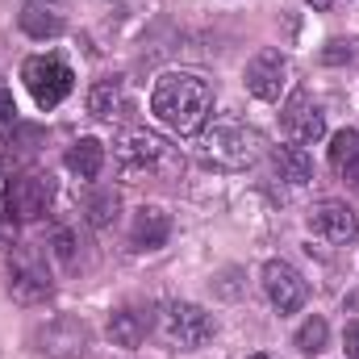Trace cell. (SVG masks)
Listing matches in <instances>:
<instances>
[{
    "label": "cell",
    "mask_w": 359,
    "mask_h": 359,
    "mask_svg": "<svg viewBox=\"0 0 359 359\" xmlns=\"http://www.w3.org/2000/svg\"><path fill=\"white\" fill-rule=\"evenodd\" d=\"M326 334H330V326H326L322 318H309V322L297 330V347H301L305 355H318V351L326 347Z\"/></svg>",
    "instance_id": "19"
},
{
    "label": "cell",
    "mask_w": 359,
    "mask_h": 359,
    "mask_svg": "<svg viewBox=\"0 0 359 359\" xmlns=\"http://www.w3.org/2000/svg\"><path fill=\"white\" fill-rule=\"evenodd\" d=\"M309 230H313L318 238L343 247V243H351V238L359 234V222L343 201H318V205L309 209Z\"/></svg>",
    "instance_id": "10"
},
{
    "label": "cell",
    "mask_w": 359,
    "mask_h": 359,
    "mask_svg": "<svg viewBox=\"0 0 359 359\" xmlns=\"http://www.w3.org/2000/svg\"><path fill=\"white\" fill-rule=\"evenodd\" d=\"M50 196H55L50 180L38 176V172H29V176H17L13 184H8L4 205H8V217H17V222H38V217L46 213Z\"/></svg>",
    "instance_id": "9"
},
{
    "label": "cell",
    "mask_w": 359,
    "mask_h": 359,
    "mask_svg": "<svg viewBox=\"0 0 359 359\" xmlns=\"http://www.w3.org/2000/svg\"><path fill=\"white\" fill-rule=\"evenodd\" d=\"M264 292H268V301L280 313H297L305 305V297H309V284L292 264L271 259V264H264Z\"/></svg>",
    "instance_id": "7"
},
{
    "label": "cell",
    "mask_w": 359,
    "mask_h": 359,
    "mask_svg": "<svg viewBox=\"0 0 359 359\" xmlns=\"http://www.w3.org/2000/svg\"><path fill=\"white\" fill-rule=\"evenodd\" d=\"M151 113L176 134H201L213 113V84L196 72H168L155 80Z\"/></svg>",
    "instance_id": "1"
},
{
    "label": "cell",
    "mask_w": 359,
    "mask_h": 359,
    "mask_svg": "<svg viewBox=\"0 0 359 359\" xmlns=\"http://www.w3.org/2000/svg\"><path fill=\"white\" fill-rule=\"evenodd\" d=\"M355 151H359V130H339V134L330 138V168L339 172Z\"/></svg>",
    "instance_id": "20"
},
{
    "label": "cell",
    "mask_w": 359,
    "mask_h": 359,
    "mask_svg": "<svg viewBox=\"0 0 359 359\" xmlns=\"http://www.w3.org/2000/svg\"><path fill=\"white\" fill-rule=\"evenodd\" d=\"M121 109V80H96L88 92V113L92 117H117Z\"/></svg>",
    "instance_id": "18"
},
{
    "label": "cell",
    "mask_w": 359,
    "mask_h": 359,
    "mask_svg": "<svg viewBox=\"0 0 359 359\" xmlns=\"http://www.w3.org/2000/svg\"><path fill=\"white\" fill-rule=\"evenodd\" d=\"M21 80H25L29 96L38 100V109H55V104H63V100L72 96V88H76L72 67H67V63H59V59H50V55L25 59Z\"/></svg>",
    "instance_id": "3"
},
{
    "label": "cell",
    "mask_w": 359,
    "mask_h": 359,
    "mask_svg": "<svg viewBox=\"0 0 359 359\" xmlns=\"http://www.w3.org/2000/svg\"><path fill=\"white\" fill-rule=\"evenodd\" d=\"M13 130H17V100L8 88H0V134H13Z\"/></svg>",
    "instance_id": "22"
},
{
    "label": "cell",
    "mask_w": 359,
    "mask_h": 359,
    "mask_svg": "<svg viewBox=\"0 0 359 359\" xmlns=\"http://www.w3.org/2000/svg\"><path fill=\"white\" fill-rule=\"evenodd\" d=\"M55 255H59V259H72V234H67V230L55 234Z\"/></svg>",
    "instance_id": "25"
},
{
    "label": "cell",
    "mask_w": 359,
    "mask_h": 359,
    "mask_svg": "<svg viewBox=\"0 0 359 359\" xmlns=\"http://www.w3.org/2000/svg\"><path fill=\"white\" fill-rule=\"evenodd\" d=\"M113 217H117V192L104 188V192H96L88 201V222L92 226H109Z\"/></svg>",
    "instance_id": "21"
},
{
    "label": "cell",
    "mask_w": 359,
    "mask_h": 359,
    "mask_svg": "<svg viewBox=\"0 0 359 359\" xmlns=\"http://www.w3.org/2000/svg\"><path fill=\"white\" fill-rule=\"evenodd\" d=\"M168 234H172V217H168L159 205H142V209L134 213L130 243H134L138 251H159V247L168 243Z\"/></svg>",
    "instance_id": "13"
},
{
    "label": "cell",
    "mask_w": 359,
    "mask_h": 359,
    "mask_svg": "<svg viewBox=\"0 0 359 359\" xmlns=\"http://www.w3.org/2000/svg\"><path fill=\"white\" fill-rule=\"evenodd\" d=\"M50 271L42 268V259L38 255H29V251H17L13 259H8V292H13V301H21V305H38V301H46L50 297Z\"/></svg>",
    "instance_id": "6"
},
{
    "label": "cell",
    "mask_w": 359,
    "mask_h": 359,
    "mask_svg": "<svg viewBox=\"0 0 359 359\" xmlns=\"http://www.w3.org/2000/svg\"><path fill=\"white\" fill-rule=\"evenodd\" d=\"M67 168L80 180H96L100 168H104V147H100L96 138H80V142L67 151Z\"/></svg>",
    "instance_id": "17"
},
{
    "label": "cell",
    "mask_w": 359,
    "mask_h": 359,
    "mask_svg": "<svg viewBox=\"0 0 359 359\" xmlns=\"http://www.w3.org/2000/svg\"><path fill=\"white\" fill-rule=\"evenodd\" d=\"M251 359H268V355H251Z\"/></svg>",
    "instance_id": "27"
},
{
    "label": "cell",
    "mask_w": 359,
    "mask_h": 359,
    "mask_svg": "<svg viewBox=\"0 0 359 359\" xmlns=\"http://www.w3.org/2000/svg\"><path fill=\"white\" fill-rule=\"evenodd\" d=\"M288 80H292V63L280 50H259L247 63V92L255 100H280L284 88H288Z\"/></svg>",
    "instance_id": "5"
},
{
    "label": "cell",
    "mask_w": 359,
    "mask_h": 359,
    "mask_svg": "<svg viewBox=\"0 0 359 359\" xmlns=\"http://www.w3.org/2000/svg\"><path fill=\"white\" fill-rule=\"evenodd\" d=\"M284 134L297 147H309V142L326 138V113L318 109V100L309 92H292L288 96V104H284Z\"/></svg>",
    "instance_id": "8"
},
{
    "label": "cell",
    "mask_w": 359,
    "mask_h": 359,
    "mask_svg": "<svg viewBox=\"0 0 359 359\" xmlns=\"http://www.w3.org/2000/svg\"><path fill=\"white\" fill-rule=\"evenodd\" d=\"M276 172L280 180H288V184H309L313 180V159L305 155V147H297V142H288V147H276Z\"/></svg>",
    "instance_id": "15"
},
{
    "label": "cell",
    "mask_w": 359,
    "mask_h": 359,
    "mask_svg": "<svg viewBox=\"0 0 359 359\" xmlns=\"http://www.w3.org/2000/svg\"><path fill=\"white\" fill-rule=\"evenodd\" d=\"M313 8H334V4H343V0H309Z\"/></svg>",
    "instance_id": "26"
},
{
    "label": "cell",
    "mask_w": 359,
    "mask_h": 359,
    "mask_svg": "<svg viewBox=\"0 0 359 359\" xmlns=\"http://www.w3.org/2000/svg\"><path fill=\"white\" fill-rule=\"evenodd\" d=\"M21 29L29 38H59L63 34V8L50 4V0H25L21 4Z\"/></svg>",
    "instance_id": "14"
},
{
    "label": "cell",
    "mask_w": 359,
    "mask_h": 359,
    "mask_svg": "<svg viewBox=\"0 0 359 359\" xmlns=\"http://www.w3.org/2000/svg\"><path fill=\"white\" fill-rule=\"evenodd\" d=\"M259 147H264L259 134L251 126H243L238 117H217L213 126H201V134H196V155L226 172L251 168L259 159Z\"/></svg>",
    "instance_id": "2"
},
{
    "label": "cell",
    "mask_w": 359,
    "mask_h": 359,
    "mask_svg": "<svg viewBox=\"0 0 359 359\" xmlns=\"http://www.w3.org/2000/svg\"><path fill=\"white\" fill-rule=\"evenodd\" d=\"M339 176H343V180H347V184H351V188L359 192V151L351 155V159H347V163H343V168H339Z\"/></svg>",
    "instance_id": "23"
},
{
    "label": "cell",
    "mask_w": 359,
    "mask_h": 359,
    "mask_svg": "<svg viewBox=\"0 0 359 359\" xmlns=\"http://www.w3.org/2000/svg\"><path fill=\"white\" fill-rule=\"evenodd\" d=\"M117 159L134 172H147V168H159L168 159V142L155 130H126L117 138Z\"/></svg>",
    "instance_id": "11"
},
{
    "label": "cell",
    "mask_w": 359,
    "mask_h": 359,
    "mask_svg": "<svg viewBox=\"0 0 359 359\" xmlns=\"http://www.w3.org/2000/svg\"><path fill=\"white\" fill-rule=\"evenodd\" d=\"M38 343H42V355L50 359H80L88 351V326L76 322V318H59L55 326L42 330Z\"/></svg>",
    "instance_id": "12"
},
{
    "label": "cell",
    "mask_w": 359,
    "mask_h": 359,
    "mask_svg": "<svg viewBox=\"0 0 359 359\" xmlns=\"http://www.w3.org/2000/svg\"><path fill=\"white\" fill-rule=\"evenodd\" d=\"M147 330H151V318L138 313V309H117V313L109 318V334H113V343H121V347H138V343L147 339Z\"/></svg>",
    "instance_id": "16"
},
{
    "label": "cell",
    "mask_w": 359,
    "mask_h": 359,
    "mask_svg": "<svg viewBox=\"0 0 359 359\" xmlns=\"http://www.w3.org/2000/svg\"><path fill=\"white\" fill-rule=\"evenodd\" d=\"M163 330H168V339L184 347V351H196V347H205L209 339H213V318L201 309V305H192V301H176V305H168V313H163Z\"/></svg>",
    "instance_id": "4"
},
{
    "label": "cell",
    "mask_w": 359,
    "mask_h": 359,
    "mask_svg": "<svg viewBox=\"0 0 359 359\" xmlns=\"http://www.w3.org/2000/svg\"><path fill=\"white\" fill-rule=\"evenodd\" d=\"M343 347H347V355H351V359H359V322H351V326H347Z\"/></svg>",
    "instance_id": "24"
}]
</instances>
